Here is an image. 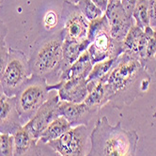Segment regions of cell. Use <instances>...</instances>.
<instances>
[{
    "label": "cell",
    "mask_w": 156,
    "mask_h": 156,
    "mask_svg": "<svg viewBox=\"0 0 156 156\" xmlns=\"http://www.w3.org/2000/svg\"><path fill=\"white\" fill-rule=\"evenodd\" d=\"M49 90L58 91L60 101L73 104H81L88 94L87 79L75 78L68 81H58L55 85H49Z\"/></svg>",
    "instance_id": "8fae6325"
},
{
    "label": "cell",
    "mask_w": 156,
    "mask_h": 156,
    "mask_svg": "<svg viewBox=\"0 0 156 156\" xmlns=\"http://www.w3.org/2000/svg\"><path fill=\"white\" fill-rule=\"evenodd\" d=\"M105 14L108 21L111 38L117 41L123 42L131 27L135 25L133 17L126 13L121 2L108 3Z\"/></svg>",
    "instance_id": "30bf717a"
},
{
    "label": "cell",
    "mask_w": 156,
    "mask_h": 156,
    "mask_svg": "<svg viewBox=\"0 0 156 156\" xmlns=\"http://www.w3.org/2000/svg\"><path fill=\"white\" fill-rule=\"evenodd\" d=\"M76 5L78 9L81 10L83 15L90 22L97 18L102 17L105 13L102 9H100L91 1V0H79Z\"/></svg>",
    "instance_id": "7402d4cb"
},
{
    "label": "cell",
    "mask_w": 156,
    "mask_h": 156,
    "mask_svg": "<svg viewBox=\"0 0 156 156\" xmlns=\"http://www.w3.org/2000/svg\"><path fill=\"white\" fill-rule=\"evenodd\" d=\"M51 93L47 101L39 108L27 123L23 126L37 141H39L41 135L46 127L53 120L59 117L58 113V106L60 102L59 97L58 93Z\"/></svg>",
    "instance_id": "9c48e42d"
},
{
    "label": "cell",
    "mask_w": 156,
    "mask_h": 156,
    "mask_svg": "<svg viewBox=\"0 0 156 156\" xmlns=\"http://www.w3.org/2000/svg\"><path fill=\"white\" fill-rule=\"evenodd\" d=\"M58 113L59 117H63L68 120L72 127H75L79 125L87 126L88 122L98 112L84 102L81 104H73L60 101L58 106Z\"/></svg>",
    "instance_id": "7c38bea8"
},
{
    "label": "cell",
    "mask_w": 156,
    "mask_h": 156,
    "mask_svg": "<svg viewBox=\"0 0 156 156\" xmlns=\"http://www.w3.org/2000/svg\"><path fill=\"white\" fill-rule=\"evenodd\" d=\"M106 26H108V21H107V18H106L105 14H104L102 17L90 21V26H88V29H87V39L90 41V42L91 43L92 41L94 40V38L96 37V35L103 28H105Z\"/></svg>",
    "instance_id": "cb8c5ba5"
},
{
    "label": "cell",
    "mask_w": 156,
    "mask_h": 156,
    "mask_svg": "<svg viewBox=\"0 0 156 156\" xmlns=\"http://www.w3.org/2000/svg\"><path fill=\"white\" fill-rule=\"evenodd\" d=\"M1 1H2V0H0V2H1Z\"/></svg>",
    "instance_id": "8d00e7d4"
},
{
    "label": "cell",
    "mask_w": 156,
    "mask_h": 156,
    "mask_svg": "<svg viewBox=\"0 0 156 156\" xmlns=\"http://www.w3.org/2000/svg\"><path fill=\"white\" fill-rule=\"evenodd\" d=\"M14 137L9 133H1L0 136V156H13Z\"/></svg>",
    "instance_id": "d4e9b609"
},
{
    "label": "cell",
    "mask_w": 156,
    "mask_h": 156,
    "mask_svg": "<svg viewBox=\"0 0 156 156\" xmlns=\"http://www.w3.org/2000/svg\"><path fill=\"white\" fill-rule=\"evenodd\" d=\"M30 76L28 58L26 55L20 50L9 48L8 62L0 78L5 95L16 96Z\"/></svg>",
    "instance_id": "5b68a950"
},
{
    "label": "cell",
    "mask_w": 156,
    "mask_h": 156,
    "mask_svg": "<svg viewBox=\"0 0 156 156\" xmlns=\"http://www.w3.org/2000/svg\"><path fill=\"white\" fill-rule=\"evenodd\" d=\"M92 68L93 64L90 60V54L87 50H86L81 54L76 61H74L68 69L62 73L59 81H68L71 79H75V78L87 79Z\"/></svg>",
    "instance_id": "e0dca14e"
},
{
    "label": "cell",
    "mask_w": 156,
    "mask_h": 156,
    "mask_svg": "<svg viewBox=\"0 0 156 156\" xmlns=\"http://www.w3.org/2000/svg\"><path fill=\"white\" fill-rule=\"evenodd\" d=\"M136 1L137 0H121L122 7H123L126 13L130 17H133V9L136 7Z\"/></svg>",
    "instance_id": "f1b7e54d"
},
{
    "label": "cell",
    "mask_w": 156,
    "mask_h": 156,
    "mask_svg": "<svg viewBox=\"0 0 156 156\" xmlns=\"http://www.w3.org/2000/svg\"><path fill=\"white\" fill-rule=\"evenodd\" d=\"M5 93H4V90H3V87H2V85L0 83V102H1V100L5 97Z\"/></svg>",
    "instance_id": "1f68e13d"
},
{
    "label": "cell",
    "mask_w": 156,
    "mask_h": 156,
    "mask_svg": "<svg viewBox=\"0 0 156 156\" xmlns=\"http://www.w3.org/2000/svg\"><path fill=\"white\" fill-rule=\"evenodd\" d=\"M92 64H96L107 58H117L123 53L122 42L111 38L109 25L100 31L87 48Z\"/></svg>",
    "instance_id": "ba28073f"
},
{
    "label": "cell",
    "mask_w": 156,
    "mask_h": 156,
    "mask_svg": "<svg viewBox=\"0 0 156 156\" xmlns=\"http://www.w3.org/2000/svg\"><path fill=\"white\" fill-rule=\"evenodd\" d=\"M8 58H9V48L7 46L1 47L0 48V78H1L4 70L6 68Z\"/></svg>",
    "instance_id": "484cf974"
},
{
    "label": "cell",
    "mask_w": 156,
    "mask_h": 156,
    "mask_svg": "<svg viewBox=\"0 0 156 156\" xmlns=\"http://www.w3.org/2000/svg\"><path fill=\"white\" fill-rule=\"evenodd\" d=\"M133 19L135 25L143 30L150 26L149 0H137L133 12Z\"/></svg>",
    "instance_id": "ffe728a7"
},
{
    "label": "cell",
    "mask_w": 156,
    "mask_h": 156,
    "mask_svg": "<svg viewBox=\"0 0 156 156\" xmlns=\"http://www.w3.org/2000/svg\"><path fill=\"white\" fill-rule=\"evenodd\" d=\"M117 58H107L101 62H98L93 65V68L90 73V75L87 78V82L102 79L105 78L109 75L111 71L113 70L114 66L117 63Z\"/></svg>",
    "instance_id": "44dd1931"
},
{
    "label": "cell",
    "mask_w": 156,
    "mask_h": 156,
    "mask_svg": "<svg viewBox=\"0 0 156 156\" xmlns=\"http://www.w3.org/2000/svg\"><path fill=\"white\" fill-rule=\"evenodd\" d=\"M149 17L150 26L156 28V0H149Z\"/></svg>",
    "instance_id": "4316f807"
},
{
    "label": "cell",
    "mask_w": 156,
    "mask_h": 156,
    "mask_svg": "<svg viewBox=\"0 0 156 156\" xmlns=\"http://www.w3.org/2000/svg\"><path fill=\"white\" fill-rule=\"evenodd\" d=\"M60 20L65 39L78 41L87 40L90 21L83 15L76 4L65 0L62 6Z\"/></svg>",
    "instance_id": "52a82bcc"
},
{
    "label": "cell",
    "mask_w": 156,
    "mask_h": 156,
    "mask_svg": "<svg viewBox=\"0 0 156 156\" xmlns=\"http://www.w3.org/2000/svg\"><path fill=\"white\" fill-rule=\"evenodd\" d=\"M112 2H121V0H108V3H112Z\"/></svg>",
    "instance_id": "836d02e7"
},
{
    "label": "cell",
    "mask_w": 156,
    "mask_h": 156,
    "mask_svg": "<svg viewBox=\"0 0 156 156\" xmlns=\"http://www.w3.org/2000/svg\"><path fill=\"white\" fill-rule=\"evenodd\" d=\"M90 45V42L87 39L83 41H78L64 38L62 46V73L76 61L81 54L87 50Z\"/></svg>",
    "instance_id": "ac0fdd59"
},
{
    "label": "cell",
    "mask_w": 156,
    "mask_h": 156,
    "mask_svg": "<svg viewBox=\"0 0 156 156\" xmlns=\"http://www.w3.org/2000/svg\"><path fill=\"white\" fill-rule=\"evenodd\" d=\"M72 128L70 122L63 117H58L46 127L40 136L39 141L42 143H48L52 140H55L60 137L63 133L69 131ZM38 141V142H39Z\"/></svg>",
    "instance_id": "d6986e66"
},
{
    "label": "cell",
    "mask_w": 156,
    "mask_h": 156,
    "mask_svg": "<svg viewBox=\"0 0 156 156\" xmlns=\"http://www.w3.org/2000/svg\"><path fill=\"white\" fill-rule=\"evenodd\" d=\"M22 127L16 107V97L5 96L0 102V133L13 136Z\"/></svg>",
    "instance_id": "4fadbf2b"
},
{
    "label": "cell",
    "mask_w": 156,
    "mask_h": 156,
    "mask_svg": "<svg viewBox=\"0 0 156 156\" xmlns=\"http://www.w3.org/2000/svg\"><path fill=\"white\" fill-rule=\"evenodd\" d=\"M8 34V27L7 26L0 20V48L6 46V37Z\"/></svg>",
    "instance_id": "f546056e"
},
{
    "label": "cell",
    "mask_w": 156,
    "mask_h": 156,
    "mask_svg": "<svg viewBox=\"0 0 156 156\" xmlns=\"http://www.w3.org/2000/svg\"><path fill=\"white\" fill-rule=\"evenodd\" d=\"M138 141L136 130L124 129L120 121L110 124L104 116L97 119L90 133V148L86 156H136Z\"/></svg>",
    "instance_id": "7a4b0ae2"
},
{
    "label": "cell",
    "mask_w": 156,
    "mask_h": 156,
    "mask_svg": "<svg viewBox=\"0 0 156 156\" xmlns=\"http://www.w3.org/2000/svg\"><path fill=\"white\" fill-rule=\"evenodd\" d=\"M91 1L100 9H102L104 12H105V10L108 6V0H91Z\"/></svg>",
    "instance_id": "4dcf8cb0"
},
{
    "label": "cell",
    "mask_w": 156,
    "mask_h": 156,
    "mask_svg": "<svg viewBox=\"0 0 156 156\" xmlns=\"http://www.w3.org/2000/svg\"><path fill=\"white\" fill-rule=\"evenodd\" d=\"M0 136H1V133H0Z\"/></svg>",
    "instance_id": "d590c367"
},
{
    "label": "cell",
    "mask_w": 156,
    "mask_h": 156,
    "mask_svg": "<svg viewBox=\"0 0 156 156\" xmlns=\"http://www.w3.org/2000/svg\"><path fill=\"white\" fill-rule=\"evenodd\" d=\"M13 156H41L38 141L24 128H20L14 135Z\"/></svg>",
    "instance_id": "9a60e30c"
},
{
    "label": "cell",
    "mask_w": 156,
    "mask_h": 156,
    "mask_svg": "<svg viewBox=\"0 0 156 156\" xmlns=\"http://www.w3.org/2000/svg\"><path fill=\"white\" fill-rule=\"evenodd\" d=\"M49 85L44 78L31 75L16 97V107L22 125L27 124L45 103L50 95Z\"/></svg>",
    "instance_id": "277c9868"
},
{
    "label": "cell",
    "mask_w": 156,
    "mask_h": 156,
    "mask_svg": "<svg viewBox=\"0 0 156 156\" xmlns=\"http://www.w3.org/2000/svg\"><path fill=\"white\" fill-rule=\"evenodd\" d=\"M58 23V17L54 12H49L45 14L43 18V24L46 28H52Z\"/></svg>",
    "instance_id": "83f0119b"
},
{
    "label": "cell",
    "mask_w": 156,
    "mask_h": 156,
    "mask_svg": "<svg viewBox=\"0 0 156 156\" xmlns=\"http://www.w3.org/2000/svg\"><path fill=\"white\" fill-rule=\"evenodd\" d=\"M151 81V75L146 65L122 53L105 82L109 104L117 109L130 105L149 90Z\"/></svg>",
    "instance_id": "6da1fadb"
},
{
    "label": "cell",
    "mask_w": 156,
    "mask_h": 156,
    "mask_svg": "<svg viewBox=\"0 0 156 156\" xmlns=\"http://www.w3.org/2000/svg\"><path fill=\"white\" fill-rule=\"evenodd\" d=\"M147 37L146 52H145V65L151 62L156 55V28H152L151 26L144 29Z\"/></svg>",
    "instance_id": "603a6c76"
},
{
    "label": "cell",
    "mask_w": 156,
    "mask_h": 156,
    "mask_svg": "<svg viewBox=\"0 0 156 156\" xmlns=\"http://www.w3.org/2000/svg\"><path fill=\"white\" fill-rule=\"evenodd\" d=\"M64 32L60 28L33 44L28 58L31 75L44 78L47 82L58 80L62 73V46Z\"/></svg>",
    "instance_id": "3957f363"
},
{
    "label": "cell",
    "mask_w": 156,
    "mask_h": 156,
    "mask_svg": "<svg viewBox=\"0 0 156 156\" xmlns=\"http://www.w3.org/2000/svg\"><path fill=\"white\" fill-rule=\"evenodd\" d=\"M107 77L87 82L88 94L84 103L97 112H99L105 105L109 104L105 87Z\"/></svg>",
    "instance_id": "2e32d148"
},
{
    "label": "cell",
    "mask_w": 156,
    "mask_h": 156,
    "mask_svg": "<svg viewBox=\"0 0 156 156\" xmlns=\"http://www.w3.org/2000/svg\"><path fill=\"white\" fill-rule=\"evenodd\" d=\"M152 60H154L155 61V63H156V55H155V57H154V58L152 59ZM153 75L155 76V78H156V69L154 70V72H153Z\"/></svg>",
    "instance_id": "d6a6232c"
},
{
    "label": "cell",
    "mask_w": 156,
    "mask_h": 156,
    "mask_svg": "<svg viewBox=\"0 0 156 156\" xmlns=\"http://www.w3.org/2000/svg\"><path fill=\"white\" fill-rule=\"evenodd\" d=\"M147 37L143 29L133 25L128 31L127 35L122 42L123 45V53L135 57L142 61L144 64L145 52H146Z\"/></svg>",
    "instance_id": "5bb4252c"
},
{
    "label": "cell",
    "mask_w": 156,
    "mask_h": 156,
    "mask_svg": "<svg viewBox=\"0 0 156 156\" xmlns=\"http://www.w3.org/2000/svg\"><path fill=\"white\" fill-rule=\"evenodd\" d=\"M69 1H71V2H73V3H74V4H77L79 0H69Z\"/></svg>",
    "instance_id": "e575fe53"
},
{
    "label": "cell",
    "mask_w": 156,
    "mask_h": 156,
    "mask_svg": "<svg viewBox=\"0 0 156 156\" xmlns=\"http://www.w3.org/2000/svg\"><path fill=\"white\" fill-rule=\"evenodd\" d=\"M90 139L87 125L72 127L65 133L47 145L59 156H86L87 140Z\"/></svg>",
    "instance_id": "8992f818"
}]
</instances>
